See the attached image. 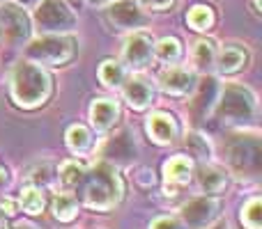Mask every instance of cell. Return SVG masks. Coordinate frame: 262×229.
Here are the masks:
<instances>
[{
  "mask_svg": "<svg viewBox=\"0 0 262 229\" xmlns=\"http://www.w3.org/2000/svg\"><path fill=\"white\" fill-rule=\"evenodd\" d=\"M9 94L18 108L35 110L51 99L53 81L41 64L21 60L18 64H14L12 76H9Z\"/></svg>",
  "mask_w": 262,
  "mask_h": 229,
  "instance_id": "cell-1",
  "label": "cell"
},
{
  "mask_svg": "<svg viewBox=\"0 0 262 229\" xmlns=\"http://www.w3.org/2000/svg\"><path fill=\"white\" fill-rule=\"evenodd\" d=\"M120 119V106L113 99H95L90 106V124L95 131L104 133V131L113 129V124Z\"/></svg>",
  "mask_w": 262,
  "mask_h": 229,
  "instance_id": "cell-16",
  "label": "cell"
},
{
  "mask_svg": "<svg viewBox=\"0 0 262 229\" xmlns=\"http://www.w3.org/2000/svg\"><path fill=\"white\" fill-rule=\"evenodd\" d=\"M184 144H186L191 156L198 158V161H209V158H212V144H209V140L205 138L203 133H198V131L186 133Z\"/></svg>",
  "mask_w": 262,
  "mask_h": 229,
  "instance_id": "cell-28",
  "label": "cell"
},
{
  "mask_svg": "<svg viewBox=\"0 0 262 229\" xmlns=\"http://www.w3.org/2000/svg\"><path fill=\"white\" fill-rule=\"evenodd\" d=\"M154 58L163 64H177L182 60V41L177 37H163L154 44Z\"/></svg>",
  "mask_w": 262,
  "mask_h": 229,
  "instance_id": "cell-22",
  "label": "cell"
},
{
  "mask_svg": "<svg viewBox=\"0 0 262 229\" xmlns=\"http://www.w3.org/2000/svg\"><path fill=\"white\" fill-rule=\"evenodd\" d=\"M186 23H189L191 30L195 32H207L214 28L216 23V14L209 5H193V7L186 12Z\"/></svg>",
  "mask_w": 262,
  "mask_h": 229,
  "instance_id": "cell-21",
  "label": "cell"
},
{
  "mask_svg": "<svg viewBox=\"0 0 262 229\" xmlns=\"http://www.w3.org/2000/svg\"><path fill=\"white\" fill-rule=\"evenodd\" d=\"M193 174H198V188L205 195H221L226 193L228 184H230L226 170H221L216 165H207V163H203L198 167V172H193Z\"/></svg>",
  "mask_w": 262,
  "mask_h": 229,
  "instance_id": "cell-18",
  "label": "cell"
},
{
  "mask_svg": "<svg viewBox=\"0 0 262 229\" xmlns=\"http://www.w3.org/2000/svg\"><path fill=\"white\" fill-rule=\"evenodd\" d=\"M149 229H184V225L175 216H159L149 222Z\"/></svg>",
  "mask_w": 262,
  "mask_h": 229,
  "instance_id": "cell-31",
  "label": "cell"
},
{
  "mask_svg": "<svg viewBox=\"0 0 262 229\" xmlns=\"http://www.w3.org/2000/svg\"><path fill=\"white\" fill-rule=\"evenodd\" d=\"M134 179H136V184L143 186V188H152L154 181H157V176H154V170H152V167L143 165V167H138V170H136Z\"/></svg>",
  "mask_w": 262,
  "mask_h": 229,
  "instance_id": "cell-32",
  "label": "cell"
},
{
  "mask_svg": "<svg viewBox=\"0 0 262 229\" xmlns=\"http://www.w3.org/2000/svg\"><path fill=\"white\" fill-rule=\"evenodd\" d=\"M53 216H55V220H60V222H72L74 218L78 216V202H76V197H72V195H55V199H53Z\"/></svg>",
  "mask_w": 262,
  "mask_h": 229,
  "instance_id": "cell-26",
  "label": "cell"
},
{
  "mask_svg": "<svg viewBox=\"0 0 262 229\" xmlns=\"http://www.w3.org/2000/svg\"><path fill=\"white\" fill-rule=\"evenodd\" d=\"M7 186H9V172L5 170V167H0V193H3Z\"/></svg>",
  "mask_w": 262,
  "mask_h": 229,
  "instance_id": "cell-35",
  "label": "cell"
},
{
  "mask_svg": "<svg viewBox=\"0 0 262 229\" xmlns=\"http://www.w3.org/2000/svg\"><path fill=\"white\" fill-rule=\"evenodd\" d=\"M92 3H111V0H92Z\"/></svg>",
  "mask_w": 262,
  "mask_h": 229,
  "instance_id": "cell-39",
  "label": "cell"
},
{
  "mask_svg": "<svg viewBox=\"0 0 262 229\" xmlns=\"http://www.w3.org/2000/svg\"><path fill=\"white\" fill-rule=\"evenodd\" d=\"M97 76H99V81L104 87L115 90V87H122L124 78H127V71H124V64H120L118 60H104V62L99 64Z\"/></svg>",
  "mask_w": 262,
  "mask_h": 229,
  "instance_id": "cell-23",
  "label": "cell"
},
{
  "mask_svg": "<svg viewBox=\"0 0 262 229\" xmlns=\"http://www.w3.org/2000/svg\"><path fill=\"white\" fill-rule=\"evenodd\" d=\"M67 147L74 154H85L92 149V133L88 131V126L74 124L67 129Z\"/></svg>",
  "mask_w": 262,
  "mask_h": 229,
  "instance_id": "cell-24",
  "label": "cell"
},
{
  "mask_svg": "<svg viewBox=\"0 0 262 229\" xmlns=\"http://www.w3.org/2000/svg\"><path fill=\"white\" fill-rule=\"evenodd\" d=\"M195 71L193 69H184V67H168L166 71L159 76V87L163 94L168 96H189L195 90Z\"/></svg>",
  "mask_w": 262,
  "mask_h": 229,
  "instance_id": "cell-12",
  "label": "cell"
},
{
  "mask_svg": "<svg viewBox=\"0 0 262 229\" xmlns=\"http://www.w3.org/2000/svg\"><path fill=\"white\" fill-rule=\"evenodd\" d=\"M18 204H21V211L30 213V216H39L46 207V199H44L41 188H37V186H28V188L21 190Z\"/></svg>",
  "mask_w": 262,
  "mask_h": 229,
  "instance_id": "cell-25",
  "label": "cell"
},
{
  "mask_svg": "<svg viewBox=\"0 0 262 229\" xmlns=\"http://www.w3.org/2000/svg\"><path fill=\"white\" fill-rule=\"evenodd\" d=\"M193 158L184 156H172L163 163V176H166V184H172V186H184L193 179Z\"/></svg>",
  "mask_w": 262,
  "mask_h": 229,
  "instance_id": "cell-19",
  "label": "cell"
},
{
  "mask_svg": "<svg viewBox=\"0 0 262 229\" xmlns=\"http://www.w3.org/2000/svg\"><path fill=\"white\" fill-rule=\"evenodd\" d=\"M85 165L78 161H64L62 165H60V181H62L67 188H76L78 184L83 181V176H85Z\"/></svg>",
  "mask_w": 262,
  "mask_h": 229,
  "instance_id": "cell-29",
  "label": "cell"
},
{
  "mask_svg": "<svg viewBox=\"0 0 262 229\" xmlns=\"http://www.w3.org/2000/svg\"><path fill=\"white\" fill-rule=\"evenodd\" d=\"M216 41L214 39H198L193 44V53H191V58H193V64H195V71L200 73H207L214 69V62H216Z\"/></svg>",
  "mask_w": 262,
  "mask_h": 229,
  "instance_id": "cell-20",
  "label": "cell"
},
{
  "mask_svg": "<svg viewBox=\"0 0 262 229\" xmlns=\"http://www.w3.org/2000/svg\"><path fill=\"white\" fill-rule=\"evenodd\" d=\"M106 21L115 30H140L149 26V14L140 7L138 0H111L106 7Z\"/></svg>",
  "mask_w": 262,
  "mask_h": 229,
  "instance_id": "cell-7",
  "label": "cell"
},
{
  "mask_svg": "<svg viewBox=\"0 0 262 229\" xmlns=\"http://www.w3.org/2000/svg\"><path fill=\"white\" fill-rule=\"evenodd\" d=\"M76 55V41L69 35H41L28 39L26 60L41 67H62Z\"/></svg>",
  "mask_w": 262,
  "mask_h": 229,
  "instance_id": "cell-4",
  "label": "cell"
},
{
  "mask_svg": "<svg viewBox=\"0 0 262 229\" xmlns=\"http://www.w3.org/2000/svg\"><path fill=\"white\" fill-rule=\"evenodd\" d=\"M32 9V23L44 35H67L78 26V16L64 0H39Z\"/></svg>",
  "mask_w": 262,
  "mask_h": 229,
  "instance_id": "cell-5",
  "label": "cell"
},
{
  "mask_svg": "<svg viewBox=\"0 0 262 229\" xmlns=\"http://www.w3.org/2000/svg\"><path fill=\"white\" fill-rule=\"evenodd\" d=\"M216 119L226 124H251L258 115V96L253 90L239 83H228L226 87H219V96L214 104Z\"/></svg>",
  "mask_w": 262,
  "mask_h": 229,
  "instance_id": "cell-3",
  "label": "cell"
},
{
  "mask_svg": "<svg viewBox=\"0 0 262 229\" xmlns=\"http://www.w3.org/2000/svg\"><path fill=\"white\" fill-rule=\"evenodd\" d=\"M138 3L145 12H166L175 5V0H138Z\"/></svg>",
  "mask_w": 262,
  "mask_h": 229,
  "instance_id": "cell-33",
  "label": "cell"
},
{
  "mask_svg": "<svg viewBox=\"0 0 262 229\" xmlns=\"http://www.w3.org/2000/svg\"><path fill=\"white\" fill-rule=\"evenodd\" d=\"M28 184L30 186H37V188H49L51 184H53L55 174H53V165L51 163H39V165H35L30 172L26 174Z\"/></svg>",
  "mask_w": 262,
  "mask_h": 229,
  "instance_id": "cell-30",
  "label": "cell"
},
{
  "mask_svg": "<svg viewBox=\"0 0 262 229\" xmlns=\"http://www.w3.org/2000/svg\"><path fill=\"white\" fill-rule=\"evenodd\" d=\"M14 229H37V227H35V225H30V222H18V225L14 227Z\"/></svg>",
  "mask_w": 262,
  "mask_h": 229,
  "instance_id": "cell-37",
  "label": "cell"
},
{
  "mask_svg": "<svg viewBox=\"0 0 262 229\" xmlns=\"http://www.w3.org/2000/svg\"><path fill=\"white\" fill-rule=\"evenodd\" d=\"M32 37V18L21 5H0V39L9 46H23Z\"/></svg>",
  "mask_w": 262,
  "mask_h": 229,
  "instance_id": "cell-6",
  "label": "cell"
},
{
  "mask_svg": "<svg viewBox=\"0 0 262 229\" xmlns=\"http://www.w3.org/2000/svg\"><path fill=\"white\" fill-rule=\"evenodd\" d=\"M249 62V53L246 48H242L239 44H228L223 46L216 53V62H214V69L223 76H230V73H237L246 67Z\"/></svg>",
  "mask_w": 262,
  "mask_h": 229,
  "instance_id": "cell-17",
  "label": "cell"
},
{
  "mask_svg": "<svg viewBox=\"0 0 262 229\" xmlns=\"http://www.w3.org/2000/svg\"><path fill=\"white\" fill-rule=\"evenodd\" d=\"M136 154H138V147H136V140L129 131H120L118 135H111L101 147V156L111 165H131L136 161Z\"/></svg>",
  "mask_w": 262,
  "mask_h": 229,
  "instance_id": "cell-11",
  "label": "cell"
},
{
  "mask_svg": "<svg viewBox=\"0 0 262 229\" xmlns=\"http://www.w3.org/2000/svg\"><path fill=\"white\" fill-rule=\"evenodd\" d=\"M260 156L262 149L258 135H251V138L244 135V140L230 142V147H228V163L246 174H255L260 170Z\"/></svg>",
  "mask_w": 262,
  "mask_h": 229,
  "instance_id": "cell-9",
  "label": "cell"
},
{
  "mask_svg": "<svg viewBox=\"0 0 262 229\" xmlns=\"http://www.w3.org/2000/svg\"><path fill=\"white\" fill-rule=\"evenodd\" d=\"M14 3H16V5H21L23 9H32L37 3H39V0H14Z\"/></svg>",
  "mask_w": 262,
  "mask_h": 229,
  "instance_id": "cell-36",
  "label": "cell"
},
{
  "mask_svg": "<svg viewBox=\"0 0 262 229\" xmlns=\"http://www.w3.org/2000/svg\"><path fill=\"white\" fill-rule=\"evenodd\" d=\"M242 225L246 229H262V199L258 195H253L251 199H246L242 207Z\"/></svg>",
  "mask_w": 262,
  "mask_h": 229,
  "instance_id": "cell-27",
  "label": "cell"
},
{
  "mask_svg": "<svg viewBox=\"0 0 262 229\" xmlns=\"http://www.w3.org/2000/svg\"><path fill=\"white\" fill-rule=\"evenodd\" d=\"M195 99L189 104L191 115L195 117V121L205 119L209 113H212L214 104H216L219 96V83L214 78H205L203 83H195Z\"/></svg>",
  "mask_w": 262,
  "mask_h": 229,
  "instance_id": "cell-15",
  "label": "cell"
},
{
  "mask_svg": "<svg viewBox=\"0 0 262 229\" xmlns=\"http://www.w3.org/2000/svg\"><path fill=\"white\" fill-rule=\"evenodd\" d=\"M78 195L88 209L106 213L122 202L124 186L118 170L111 163L101 161L90 172H85L83 181L78 184Z\"/></svg>",
  "mask_w": 262,
  "mask_h": 229,
  "instance_id": "cell-2",
  "label": "cell"
},
{
  "mask_svg": "<svg viewBox=\"0 0 262 229\" xmlns=\"http://www.w3.org/2000/svg\"><path fill=\"white\" fill-rule=\"evenodd\" d=\"M16 213V209H14V202L9 197H5L3 202H0V216H14Z\"/></svg>",
  "mask_w": 262,
  "mask_h": 229,
  "instance_id": "cell-34",
  "label": "cell"
},
{
  "mask_svg": "<svg viewBox=\"0 0 262 229\" xmlns=\"http://www.w3.org/2000/svg\"><path fill=\"white\" fill-rule=\"evenodd\" d=\"M122 94H124V101L129 104V108L134 110H147L149 106L154 104V85L149 78L145 76H131V78H124L122 83Z\"/></svg>",
  "mask_w": 262,
  "mask_h": 229,
  "instance_id": "cell-13",
  "label": "cell"
},
{
  "mask_svg": "<svg viewBox=\"0 0 262 229\" xmlns=\"http://www.w3.org/2000/svg\"><path fill=\"white\" fill-rule=\"evenodd\" d=\"M145 129H147L149 140H152L154 144H161V147L172 144L177 140V133H180L177 119L170 113H152L147 117Z\"/></svg>",
  "mask_w": 262,
  "mask_h": 229,
  "instance_id": "cell-14",
  "label": "cell"
},
{
  "mask_svg": "<svg viewBox=\"0 0 262 229\" xmlns=\"http://www.w3.org/2000/svg\"><path fill=\"white\" fill-rule=\"evenodd\" d=\"M205 229H207V227H205ZM209 229H230V227H228V225H216V227L209 225Z\"/></svg>",
  "mask_w": 262,
  "mask_h": 229,
  "instance_id": "cell-38",
  "label": "cell"
},
{
  "mask_svg": "<svg viewBox=\"0 0 262 229\" xmlns=\"http://www.w3.org/2000/svg\"><path fill=\"white\" fill-rule=\"evenodd\" d=\"M122 58L131 69H143L154 58V39L143 30H134L124 41Z\"/></svg>",
  "mask_w": 262,
  "mask_h": 229,
  "instance_id": "cell-10",
  "label": "cell"
},
{
  "mask_svg": "<svg viewBox=\"0 0 262 229\" xmlns=\"http://www.w3.org/2000/svg\"><path fill=\"white\" fill-rule=\"evenodd\" d=\"M219 213H221V204L214 197H195L182 207L180 220L186 229H205L216 220Z\"/></svg>",
  "mask_w": 262,
  "mask_h": 229,
  "instance_id": "cell-8",
  "label": "cell"
}]
</instances>
